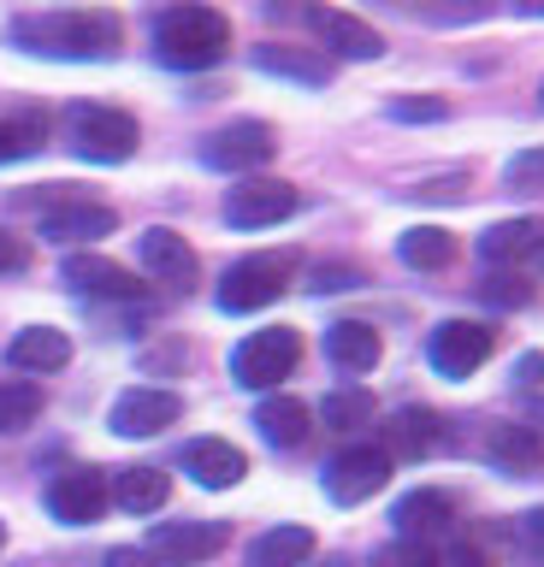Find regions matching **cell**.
Returning <instances> with one entry per match:
<instances>
[{"label": "cell", "instance_id": "cell-1", "mask_svg": "<svg viewBox=\"0 0 544 567\" xmlns=\"http://www.w3.org/2000/svg\"><path fill=\"white\" fill-rule=\"evenodd\" d=\"M12 42L48 60H113L125 48V18L107 7H60L12 18Z\"/></svg>", "mask_w": 544, "mask_h": 567}, {"label": "cell", "instance_id": "cell-2", "mask_svg": "<svg viewBox=\"0 0 544 567\" xmlns=\"http://www.w3.org/2000/svg\"><path fill=\"white\" fill-rule=\"evenodd\" d=\"M154 53H161L172 71H207L232 53V24H225L214 7L184 0V7L161 12V24H154Z\"/></svg>", "mask_w": 544, "mask_h": 567}, {"label": "cell", "instance_id": "cell-3", "mask_svg": "<svg viewBox=\"0 0 544 567\" xmlns=\"http://www.w3.org/2000/svg\"><path fill=\"white\" fill-rule=\"evenodd\" d=\"M296 361H302V337L290 326H267V331H249L232 349V379L243 390H273L278 379L296 372Z\"/></svg>", "mask_w": 544, "mask_h": 567}, {"label": "cell", "instance_id": "cell-4", "mask_svg": "<svg viewBox=\"0 0 544 567\" xmlns=\"http://www.w3.org/2000/svg\"><path fill=\"white\" fill-rule=\"evenodd\" d=\"M290 272H296V255H249L237 260L219 284V308L225 313H260L273 308L278 296L290 290Z\"/></svg>", "mask_w": 544, "mask_h": 567}, {"label": "cell", "instance_id": "cell-5", "mask_svg": "<svg viewBox=\"0 0 544 567\" xmlns=\"http://www.w3.org/2000/svg\"><path fill=\"white\" fill-rule=\"evenodd\" d=\"M491 349H497V331L485 319H444L427 337V361L438 379H473L491 361Z\"/></svg>", "mask_w": 544, "mask_h": 567}, {"label": "cell", "instance_id": "cell-6", "mask_svg": "<svg viewBox=\"0 0 544 567\" xmlns=\"http://www.w3.org/2000/svg\"><path fill=\"white\" fill-rule=\"evenodd\" d=\"M136 131L131 113H119V106H72V148L83 159H101V166H119V159L136 154Z\"/></svg>", "mask_w": 544, "mask_h": 567}, {"label": "cell", "instance_id": "cell-7", "mask_svg": "<svg viewBox=\"0 0 544 567\" xmlns=\"http://www.w3.org/2000/svg\"><path fill=\"white\" fill-rule=\"evenodd\" d=\"M391 467H397V461L384 455V450H373V443H356V450H343V455L326 467V496H331L338 508H356V503H367V496H379L384 485H391Z\"/></svg>", "mask_w": 544, "mask_h": 567}, {"label": "cell", "instance_id": "cell-8", "mask_svg": "<svg viewBox=\"0 0 544 567\" xmlns=\"http://www.w3.org/2000/svg\"><path fill=\"white\" fill-rule=\"evenodd\" d=\"M273 154H278V131L260 118H237V124H225V131H214L202 142V159L214 172H260Z\"/></svg>", "mask_w": 544, "mask_h": 567}, {"label": "cell", "instance_id": "cell-9", "mask_svg": "<svg viewBox=\"0 0 544 567\" xmlns=\"http://www.w3.org/2000/svg\"><path fill=\"white\" fill-rule=\"evenodd\" d=\"M296 207H302L296 184H285V177H249V184H237L232 195H225V225H237V230H267V225H278V219H290Z\"/></svg>", "mask_w": 544, "mask_h": 567}, {"label": "cell", "instance_id": "cell-10", "mask_svg": "<svg viewBox=\"0 0 544 567\" xmlns=\"http://www.w3.org/2000/svg\"><path fill=\"white\" fill-rule=\"evenodd\" d=\"M113 496H107V473L101 467H65L48 478V514L65 526H90L101 520V508H107Z\"/></svg>", "mask_w": 544, "mask_h": 567}, {"label": "cell", "instance_id": "cell-11", "mask_svg": "<svg viewBox=\"0 0 544 567\" xmlns=\"http://www.w3.org/2000/svg\"><path fill=\"white\" fill-rule=\"evenodd\" d=\"M178 414H184L178 390H161V384H136V390H125V396L113 402L107 425H113L119 437H154V432H166V425H178Z\"/></svg>", "mask_w": 544, "mask_h": 567}, {"label": "cell", "instance_id": "cell-12", "mask_svg": "<svg viewBox=\"0 0 544 567\" xmlns=\"http://www.w3.org/2000/svg\"><path fill=\"white\" fill-rule=\"evenodd\" d=\"M136 260L148 266L154 284H172V290H189V284H196V272H202L196 248H189L178 230H166V225H148L143 237H136Z\"/></svg>", "mask_w": 544, "mask_h": 567}, {"label": "cell", "instance_id": "cell-13", "mask_svg": "<svg viewBox=\"0 0 544 567\" xmlns=\"http://www.w3.org/2000/svg\"><path fill=\"white\" fill-rule=\"evenodd\" d=\"M232 544V526L225 520H161L148 532V549H161L166 561H207V556H219V549Z\"/></svg>", "mask_w": 544, "mask_h": 567}, {"label": "cell", "instance_id": "cell-14", "mask_svg": "<svg viewBox=\"0 0 544 567\" xmlns=\"http://www.w3.org/2000/svg\"><path fill=\"white\" fill-rule=\"evenodd\" d=\"M119 230V213L107 202H90V195H72V202L42 213V237L48 243H101Z\"/></svg>", "mask_w": 544, "mask_h": 567}, {"label": "cell", "instance_id": "cell-15", "mask_svg": "<svg viewBox=\"0 0 544 567\" xmlns=\"http://www.w3.org/2000/svg\"><path fill=\"white\" fill-rule=\"evenodd\" d=\"M438 443H444V414H432V408H397V414L384 420L379 450L391 461H420V455H432Z\"/></svg>", "mask_w": 544, "mask_h": 567}, {"label": "cell", "instance_id": "cell-16", "mask_svg": "<svg viewBox=\"0 0 544 567\" xmlns=\"http://www.w3.org/2000/svg\"><path fill=\"white\" fill-rule=\"evenodd\" d=\"M314 30H320V42L338 53V60H379L384 53V35L367 24L356 12H338V7H314Z\"/></svg>", "mask_w": 544, "mask_h": 567}, {"label": "cell", "instance_id": "cell-17", "mask_svg": "<svg viewBox=\"0 0 544 567\" xmlns=\"http://www.w3.org/2000/svg\"><path fill=\"white\" fill-rule=\"evenodd\" d=\"M60 278L72 284V290H83V296H113V301L143 296V284H136V272H125V266L107 260V255H65Z\"/></svg>", "mask_w": 544, "mask_h": 567}, {"label": "cell", "instance_id": "cell-18", "mask_svg": "<svg viewBox=\"0 0 544 567\" xmlns=\"http://www.w3.org/2000/svg\"><path fill=\"white\" fill-rule=\"evenodd\" d=\"M184 473L207 491H232L237 478L249 473V455H243L237 443H225V437H196L184 450Z\"/></svg>", "mask_w": 544, "mask_h": 567}, {"label": "cell", "instance_id": "cell-19", "mask_svg": "<svg viewBox=\"0 0 544 567\" xmlns=\"http://www.w3.org/2000/svg\"><path fill=\"white\" fill-rule=\"evenodd\" d=\"M480 255L491 266H521V260H533L544 255V219L538 213H521V219H497L480 237Z\"/></svg>", "mask_w": 544, "mask_h": 567}, {"label": "cell", "instance_id": "cell-20", "mask_svg": "<svg viewBox=\"0 0 544 567\" xmlns=\"http://www.w3.org/2000/svg\"><path fill=\"white\" fill-rule=\"evenodd\" d=\"M249 60L260 71H273V78H290V83H308V89H320L331 83V60H326V48H290V42H260Z\"/></svg>", "mask_w": 544, "mask_h": 567}, {"label": "cell", "instance_id": "cell-21", "mask_svg": "<svg viewBox=\"0 0 544 567\" xmlns=\"http://www.w3.org/2000/svg\"><path fill=\"white\" fill-rule=\"evenodd\" d=\"M379 354H384V343L367 319H338V326H326V361L338 372H373Z\"/></svg>", "mask_w": 544, "mask_h": 567}, {"label": "cell", "instance_id": "cell-22", "mask_svg": "<svg viewBox=\"0 0 544 567\" xmlns=\"http://www.w3.org/2000/svg\"><path fill=\"white\" fill-rule=\"evenodd\" d=\"M65 361H72V337L60 326H24L7 343V367H19V372H60Z\"/></svg>", "mask_w": 544, "mask_h": 567}, {"label": "cell", "instance_id": "cell-23", "mask_svg": "<svg viewBox=\"0 0 544 567\" xmlns=\"http://www.w3.org/2000/svg\"><path fill=\"white\" fill-rule=\"evenodd\" d=\"M255 425H260V437H267L273 450H302L308 432H314V414H308L302 396H267L255 408Z\"/></svg>", "mask_w": 544, "mask_h": 567}, {"label": "cell", "instance_id": "cell-24", "mask_svg": "<svg viewBox=\"0 0 544 567\" xmlns=\"http://www.w3.org/2000/svg\"><path fill=\"white\" fill-rule=\"evenodd\" d=\"M485 455L503 473H538L544 467V432L538 425H491Z\"/></svg>", "mask_w": 544, "mask_h": 567}, {"label": "cell", "instance_id": "cell-25", "mask_svg": "<svg viewBox=\"0 0 544 567\" xmlns=\"http://www.w3.org/2000/svg\"><path fill=\"white\" fill-rule=\"evenodd\" d=\"M391 520L402 538H432V532H444L455 520V503L444 491H409V496H397V508H391Z\"/></svg>", "mask_w": 544, "mask_h": 567}, {"label": "cell", "instance_id": "cell-26", "mask_svg": "<svg viewBox=\"0 0 544 567\" xmlns=\"http://www.w3.org/2000/svg\"><path fill=\"white\" fill-rule=\"evenodd\" d=\"M107 496L125 514H154V508H166V496H172V478L161 467H119L113 473V485Z\"/></svg>", "mask_w": 544, "mask_h": 567}, {"label": "cell", "instance_id": "cell-27", "mask_svg": "<svg viewBox=\"0 0 544 567\" xmlns=\"http://www.w3.org/2000/svg\"><path fill=\"white\" fill-rule=\"evenodd\" d=\"M397 255H402V266H414V272H444L455 260V237L444 225H414L397 237Z\"/></svg>", "mask_w": 544, "mask_h": 567}, {"label": "cell", "instance_id": "cell-28", "mask_svg": "<svg viewBox=\"0 0 544 567\" xmlns=\"http://www.w3.org/2000/svg\"><path fill=\"white\" fill-rule=\"evenodd\" d=\"M314 556V532L308 526H273L249 544V567H302Z\"/></svg>", "mask_w": 544, "mask_h": 567}, {"label": "cell", "instance_id": "cell-29", "mask_svg": "<svg viewBox=\"0 0 544 567\" xmlns=\"http://www.w3.org/2000/svg\"><path fill=\"white\" fill-rule=\"evenodd\" d=\"M42 414V384L30 379H0V437H19L30 432Z\"/></svg>", "mask_w": 544, "mask_h": 567}, {"label": "cell", "instance_id": "cell-30", "mask_svg": "<svg viewBox=\"0 0 544 567\" xmlns=\"http://www.w3.org/2000/svg\"><path fill=\"white\" fill-rule=\"evenodd\" d=\"M37 148H48V113L0 118V166H7V159H30Z\"/></svg>", "mask_w": 544, "mask_h": 567}, {"label": "cell", "instance_id": "cell-31", "mask_svg": "<svg viewBox=\"0 0 544 567\" xmlns=\"http://www.w3.org/2000/svg\"><path fill=\"white\" fill-rule=\"evenodd\" d=\"M320 425L326 432H361V425H373V396L367 390H331L320 408Z\"/></svg>", "mask_w": 544, "mask_h": 567}, {"label": "cell", "instance_id": "cell-32", "mask_svg": "<svg viewBox=\"0 0 544 567\" xmlns=\"http://www.w3.org/2000/svg\"><path fill=\"white\" fill-rule=\"evenodd\" d=\"M509 549H515L521 567H544V508L515 514V526H509Z\"/></svg>", "mask_w": 544, "mask_h": 567}, {"label": "cell", "instance_id": "cell-33", "mask_svg": "<svg viewBox=\"0 0 544 567\" xmlns=\"http://www.w3.org/2000/svg\"><path fill=\"white\" fill-rule=\"evenodd\" d=\"M373 567H438L432 538H391L373 549Z\"/></svg>", "mask_w": 544, "mask_h": 567}, {"label": "cell", "instance_id": "cell-34", "mask_svg": "<svg viewBox=\"0 0 544 567\" xmlns=\"http://www.w3.org/2000/svg\"><path fill=\"white\" fill-rule=\"evenodd\" d=\"M391 118L397 124H444L450 118V101L444 95H397L391 101Z\"/></svg>", "mask_w": 544, "mask_h": 567}, {"label": "cell", "instance_id": "cell-35", "mask_svg": "<svg viewBox=\"0 0 544 567\" xmlns=\"http://www.w3.org/2000/svg\"><path fill=\"white\" fill-rule=\"evenodd\" d=\"M485 301H497V308H526V301H533V284L521 272H497V278H485Z\"/></svg>", "mask_w": 544, "mask_h": 567}, {"label": "cell", "instance_id": "cell-36", "mask_svg": "<svg viewBox=\"0 0 544 567\" xmlns=\"http://www.w3.org/2000/svg\"><path fill=\"white\" fill-rule=\"evenodd\" d=\"M503 177H509L515 189H538V184H544V148H521V154L503 166Z\"/></svg>", "mask_w": 544, "mask_h": 567}, {"label": "cell", "instance_id": "cell-37", "mask_svg": "<svg viewBox=\"0 0 544 567\" xmlns=\"http://www.w3.org/2000/svg\"><path fill=\"white\" fill-rule=\"evenodd\" d=\"M356 284H361V272H356V266H314V278H308V290H356Z\"/></svg>", "mask_w": 544, "mask_h": 567}, {"label": "cell", "instance_id": "cell-38", "mask_svg": "<svg viewBox=\"0 0 544 567\" xmlns=\"http://www.w3.org/2000/svg\"><path fill=\"white\" fill-rule=\"evenodd\" d=\"M24 266H30V243L12 237V230H0V278L24 272Z\"/></svg>", "mask_w": 544, "mask_h": 567}, {"label": "cell", "instance_id": "cell-39", "mask_svg": "<svg viewBox=\"0 0 544 567\" xmlns=\"http://www.w3.org/2000/svg\"><path fill=\"white\" fill-rule=\"evenodd\" d=\"M107 567H178V561H166L161 549H131V544H119V549H107Z\"/></svg>", "mask_w": 544, "mask_h": 567}, {"label": "cell", "instance_id": "cell-40", "mask_svg": "<svg viewBox=\"0 0 544 567\" xmlns=\"http://www.w3.org/2000/svg\"><path fill=\"white\" fill-rule=\"evenodd\" d=\"M438 567H491L485 549H473V544H455L450 556H438Z\"/></svg>", "mask_w": 544, "mask_h": 567}, {"label": "cell", "instance_id": "cell-41", "mask_svg": "<svg viewBox=\"0 0 544 567\" xmlns=\"http://www.w3.org/2000/svg\"><path fill=\"white\" fill-rule=\"evenodd\" d=\"M515 379H521V384H544V354H538V349L515 361Z\"/></svg>", "mask_w": 544, "mask_h": 567}, {"label": "cell", "instance_id": "cell-42", "mask_svg": "<svg viewBox=\"0 0 544 567\" xmlns=\"http://www.w3.org/2000/svg\"><path fill=\"white\" fill-rule=\"evenodd\" d=\"M414 195H427V202H450V195H462V177H438V184H420Z\"/></svg>", "mask_w": 544, "mask_h": 567}, {"label": "cell", "instance_id": "cell-43", "mask_svg": "<svg viewBox=\"0 0 544 567\" xmlns=\"http://www.w3.org/2000/svg\"><path fill=\"white\" fill-rule=\"evenodd\" d=\"M521 7H526V12H544V0H521Z\"/></svg>", "mask_w": 544, "mask_h": 567}, {"label": "cell", "instance_id": "cell-44", "mask_svg": "<svg viewBox=\"0 0 544 567\" xmlns=\"http://www.w3.org/2000/svg\"><path fill=\"white\" fill-rule=\"evenodd\" d=\"M0 549H7V520H0Z\"/></svg>", "mask_w": 544, "mask_h": 567}, {"label": "cell", "instance_id": "cell-45", "mask_svg": "<svg viewBox=\"0 0 544 567\" xmlns=\"http://www.w3.org/2000/svg\"><path fill=\"white\" fill-rule=\"evenodd\" d=\"M326 567H349V561H326Z\"/></svg>", "mask_w": 544, "mask_h": 567}, {"label": "cell", "instance_id": "cell-46", "mask_svg": "<svg viewBox=\"0 0 544 567\" xmlns=\"http://www.w3.org/2000/svg\"><path fill=\"white\" fill-rule=\"evenodd\" d=\"M538 106H544V83H538Z\"/></svg>", "mask_w": 544, "mask_h": 567}]
</instances>
